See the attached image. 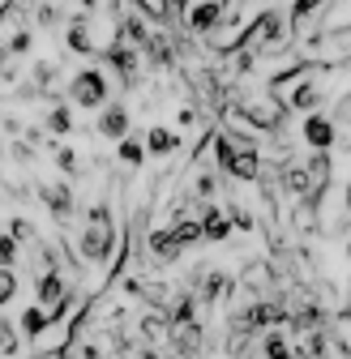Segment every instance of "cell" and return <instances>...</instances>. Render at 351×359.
<instances>
[{
  "label": "cell",
  "mask_w": 351,
  "mask_h": 359,
  "mask_svg": "<svg viewBox=\"0 0 351 359\" xmlns=\"http://www.w3.org/2000/svg\"><path fill=\"white\" fill-rule=\"evenodd\" d=\"M73 248H77V261H86V265H107L112 261V252H116V218H112L107 201H95L86 210Z\"/></svg>",
  "instance_id": "1"
},
{
  "label": "cell",
  "mask_w": 351,
  "mask_h": 359,
  "mask_svg": "<svg viewBox=\"0 0 351 359\" xmlns=\"http://www.w3.org/2000/svg\"><path fill=\"white\" fill-rule=\"evenodd\" d=\"M65 99L77 111H103L112 103V77L99 65H81L69 81H65Z\"/></svg>",
  "instance_id": "2"
},
{
  "label": "cell",
  "mask_w": 351,
  "mask_h": 359,
  "mask_svg": "<svg viewBox=\"0 0 351 359\" xmlns=\"http://www.w3.org/2000/svg\"><path fill=\"white\" fill-rule=\"evenodd\" d=\"M227 13H232V0H197L189 9V18H185V30L193 39H214L218 26L227 22Z\"/></svg>",
  "instance_id": "3"
},
{
  "label": "cell",
  "mask_w": 351,
  "mask_h": 359,
  "mask_svg": "<svg viewBox=\"0 0 351 359\" xmlns=\"http://www.w3.org/2000/svg\"><path fill=\"white\" fill-rule=\"evenodd\" d=\"M103 60L116 69V77H120L124 90H138V81H142V52L133 48V43H124V39L107 43V48H103Z\"/></svg>",
  "instance_id": "4"
},
{
  "label": "cell",
  "mask_w": 351,
  "mask_h": 359,
  "mask_svg": "<svg viewBox=\"0 0 351 359\" xmlns=\"http://www.w3.org/2000/svg\"><path fill=\"white\" fill-rule=\"evenodd\" d=\"M300 137H304V146H309L313 154H330L338 146V124L326 111H309L304 124H300Z\"/></svg>",
  "instance_id": "5"
},
{
  "label": "cell",
  "mask_w": 351,
  "mask_h": 359,
  "mask_svg": "<svg viewBox=\"0 0 351 359\" xmlns=\"http://www.w3.org/2000/svg\"><path fill=\"white\" fill-rule=\"evenodd\" d=\"M95 133H99V137L103 142H124L128 137V133H133V111H128L124 103H107L103 111H99V120H95Z\"/></svg>",
  "instance_id": "6"
},
{
  "label": "cell",
  "mask_w": 351,
  "mask_h": 359,
  "mask_svg": "<svg viewBox=\"0 0 351 359\" xmlns=\"http://www.w3.org/2000/svg\"><path fill=\"white\" fill-rule=\"evenodd\" d=\"M39 197H43V205H48V214L56 222H69L73 210H77V197L69 189V180H48V184H39Z\"/></svg>",
  "instance_id": "7"
},
{
  "label": "cell",
  "mask_w": 351,
  "mask_h": 359,
  "mask_svg": "<svg viewBox=\"0 0 351 359\" xmlns=\"http://www.w3.org/2000/svg\"><path fill=\"white\" fill-rule=\"evenodd\" d=\"M65 52L69 56H95L99 52V39L91 34V13H73L69 18V30H65Z\"/></svg>",
  "instance_id": "8"
},
{
  "label": "cell",
  "mask_w": 351,
  "mask_h": 359,
  "mask_svg": "<svg viewBox=\"0 0 351 359\" xmlns=\"http://www.w3.org/2000/svg\"><path fill=\"white\" fill-rule=\"evenodd\" d=\"M232 231H236V227H232L227 205H218V201L201 205V240H206V244H223Z\"/></svg>",
  "instance_id": "9"
},
{
  "label": "cell",
  "mask_w": 351,
  "mask_h": 359,
  "mask_svg": "<svg viewBox=\"0 0 351 359\" xmlns=\"http://www.w3.org/2000/svg\"><path fill=\"white\" fill-rule=\"evenodd\" d=\"M65 295H69V283H65V274L60 269H48V274H39L34 278V304L39 308H60L65 304Z\"/></svg>",
  "instance_id": "10"
},
{
  "label": "cell",
  "mask_w": 351,
  "mask_h": 359,
  "mask_svg": "<svg viewBox=\"0 0 351 359\" xmlns=\"http://www.w3.org/2000/svg\"><path fill=\"white\" fill-rule=\"evenodd\" d=\"M142 142H146V154L150 158H171L176 150L185 146V137L176 128H167V124H150L146 133H142Z\"/></svg>",
  "instance_id": "11"
},
{
  "label": "cell",
  "mask_w": 351,
  "mask_h": 359,
  "mask_svg": "<svg viewBox=\"0 0 351 359\" xmlns=\"http://www.w3.org/2000/svg\"><path fill=\"white\" fill-rule=\"evenodd\" d=\"M171 351L180 355V359H197L201 355V346H206V334H201V325L197 321H189V325H171Z\"/></svg>",
  "instance_id": "12"
},
{
  "label": "cell",
  "mask_w": 351,
  "mask_h": 359,
  "mask_svg": "<svg viewBox=\"0 0 351 359\" xmlns=\"http://www.w3.org/2000/svg\"><path fill=\"white\" fill-rule=\"evenodd\" d=\"M77 128V120H73V103L65 99H52V107L48 111H43V133H52V137L60 142V137H69V133Z\"/></svg>",
  "instance_id": "13"
},
{
  "label": "cell",
  "mask_w": 351,
  "mask_h": 359,
  "mask_svg": "<svg viewBox=\"0 0 351 359\" xmlns=\"http://www.w3.org/2000/svg\"><path fill=\"white\" fill-rule=\"evenodd\" d=\"M146 252H150V261H159V265H171V261H180V244H176V236H171V227H159V231H150L146 236Z\"/></svg>",
  "instance_id": "14"
},
{
  "label": "cell",
  "mask_w": 351,
  "mask_h": 359,
  "mask_svg": "<svg viewBox=\"0 0 351 359\" xmlns=\"http://www.w3.org/2000/svg\"><path fill=\"white\" fill-rule=\"evenodd\" d=\"M283 103H287V111H317V103H322V77H304Z\"/></svg>",
  "instance_id": "15"
},
{
  "label": "cell",
  "mask_w": 351,
  "mask_h": 359,
  "mask_svg": "<svg viewBox=\"0 0 351 359\" xmlns=\"http://www.w3.org/2000/svg\"><path fill=\"white\" fill-rule=\"evenodd\" d=\"M22 338H43L52 330V312L48 308H39V304H30V308H22Z\"/></svg>",
  "instance_id": "16"
},
{
  "label": "cell",
  "mask_w": 351,
  "mask_h": 359,
  "mask_svg": "<svg viewBox=\"0 0 351 359\" xmlns=\"http://www.w3.org/2000/svg\"><path fill=\"white\" fill-rule=\"evenodd\" d=\"M146 158H150V154H146V142L138 137V133H128L124 142H116V163H124L128 171H138Z\"/></svg>",
  "instance_id": "17"
},
{
  "label": "cell",
  "mask_w": 351,
  "mask_h": 359,
  "mask_svg": "<svg viewBox=\"0 0 351 359\" xmlns=\"http://www.w3.org/2000/svg\"><path fill=\"white\" fill-rule=\"evenodd\" d=\"M261 355H266V359H300L296 346H291V338L283 330H270L266 338H261Z\"/></svg>",
  "instance_id": "18"
},
{
  "label": "cell",
  "mask_w": 351,
  "mask_h": 359,
  "mask_svg": "<svg viewBox=\"0 0 351 359\" xmlns=\"http://www.w3.org/2000/svg\"><path fill=\"white\" fill-rule=\"evenodd\" d=\"M171 236L180 248H193V244H206L201 240V218H171Z\"/></svg>",
  "instance_id": "19"
},
{
  "label": "cell",
  "mask_w": 351,
  "mask_h": 359,
  "mask_svg": "<svg viewBox=\"0 0 351 359\" xmlns=\"http://www.w3.org/2000/svg\"><path fill=\"white\" fill-rule=\"evenodd\" d=\"M48 150H52L60 175H77V171H81V154H77L73 146H65V142H48Z\"/></svg>",
  "instance_id": "20"
},
{
  "label": "cell",
  "mask_w": 351,
  "mask_h": 359,
  "mask_svg": "<svg viewBox=\"0 0 351 359\" xmlns=\"http://www.w3.org/2000/svg\"><path fill=\"white\" fill-rule=\"evenodd\" d=\"M56 77H60V65H56V60H39V65L30 69V86H39L43 95L56 86Z\"/></svg>",
  "instance_id": "21"
},
{
  "label": "cell",
  "mask_w": 351,
  "mask_h": 359,
  "mask_svg": "<svg viewBox=\"0 0 351 359\" xmlns=\"http://www.w3.org/2000/svg\"><path fill=\"white\" fill-rule=\"evenodd\" d=\"M0 48H5L9 56H26V52L34 48V34H30L26 26H22V30H9V34H5V43H0Z\"/></svg>",
  "instance_id": "22"
},
{
  "label": "cell",
  "mask_w": 351,
  "mask_h": 359,
  "mask_svg": "<svg viewBox=\"0 0 351 359\" xmlns=\"http://www.w3.org/2000/svg\"><path fill=\"white\" fill-rule=\"evenodd\" d=\"M18 261H22V244L9 231H0V269H18Z\"/></svg>",
  "instance_id": "23"
},
{
  "label": "cell",
  "mask_w": 351,
  "mask_h": 359,
  "mask_svg": "<svg viewBox=\"0 0 351 359\" xmlns=\"http://www.w3.org/2000/svg\"><path fill=\"white\" fill-rule=\"evenodd\" d=\"M13 295H18V269H0V308L13 304Z\"/></svg>",
  "instance_id": "24"
},
{
  "label": "cell",
  "mask_w": 351,
  "mask_h": 359,
  "mask_svg": "<svg viewBox=\"0 0 351 359\" xmlns=\"http://www.w3.org/2000/svg\"><path fill=\"white\" fill-rule=\"evenodd\" d=\"M334 124L338 128H347L351 133V90H347V95L338 99V107H334Z\"/></svg>",
  "instance_id": "25"
},
{
  "label": "cell",
  "mask_w": 351,
  "mask_h": 359,
  "mask_svg": "<svg viewBox=\"0 0 351 359\" xmlns=\"http://www.w3.org/2000/svg\"><path fill=\"white\" fill-rule=\"evenodd\" d=\"M176 124H180V128H193V124H197V107H185V103H180V107H176Z\"/></svg>",
  "instance_id": "26"
},
{
  "label": "cell",
  "mask_w": 351,
  "mask_h": 359,
  "mask_svg": "<svg viewBox=\"0 0 351 359\" xmlns=\"http://www.w3.org/2000/svg\"><path fill=\"white\" fill-rule=\"evenodd\" d=\"M138 359H163V355H159V351H142Z\"/></svg>",
  "instance_id": "27"
},
{
  "label": "cell",
  "mask_w": 351,
  "mask_h": 359,
  "mask_svg": "<svg viewBox=\"0 0 351 359\" xmlns=\"http://www.w3.org/2000/svg\"><path fill=\"white\" fill-rule=\"evenodd\" d=\"M5 330H9V321H5V317H0V338H5Z\"/></svg>",
  "instance_id": "28"
},
{
  "label": "cell",
  "mask_w": 351,
  "mask_h": 359,
  "mask_svg": "<svg viewBox=\"0 0 351 359\" xmlns=\"http://www.w3.org/2000/svg\"><path fill=\"white\" fill-rule=\"evenodd\" d=\"M0 124H5V111H0Z\"/></svg>",
  "instance_id": "29"
},
{
  "label": "cell",
  "mask_w": 351,
  "mask_h": 359,
  "mask_svg": "<svg viewBox=\"0 0 351 359\" xmlns=\"http://www.w3.org/2000/svg\"><path fill=\"white\" fill-rule=\"evenodd\" d=\"M240 5H253V0H240Z\"/></svg>",
  "instance_id": "30"
}]
</instances>
